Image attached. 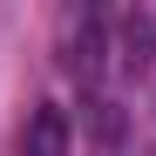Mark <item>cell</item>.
I'll list each match as a JSON object with an SVG mask.
<instances>
[{
	"instance_id": "3957f363",
	"label": "cell",
	"mask_w": 156,
	"mask_h": 156,
	"mask_svg": "<svg viewBox=\"0 0 156 156\" xmlns=\"http://www.w3.org/2000/svg\"><path fill=\"white\" fill-rule=\"evenodd\" d=\"M68 68L82 75V82L102 75V20L95 14H82V27H75V41H68Z\"/></svg>"
},
{
	"instance_id": "7a4b0ae2",
	"label": "cell",
	"mask_w": 156,
	"mask_h": 156,
	"mask_svg": "<svg viewBox=\"0 0 156 156\" xmlns=\"http://www.w3.org/2000/svg\"><path fill=\"white\" fill-rule=\"evenodd\" d=\"M20 156H68V115L55 109V102H41V109L27 115V129H20Z\"/></svg>"
},
{
	"instance_id": "6da1fadb",
	"label": "cell",
	"mask_w": 156,
	"mask_h": 156,
	"mask_svg": "<svg viewBox=\"0 0 156 156\" xmlns=\"http://www.w3.org/2000/svg\"><path fill=\"white\" fill-rule=\"evenodd\" d=\"M115 61L129 75H143L156 61V7H136V14H122V34H115Z\"/></svg>"
}]
</instances>
